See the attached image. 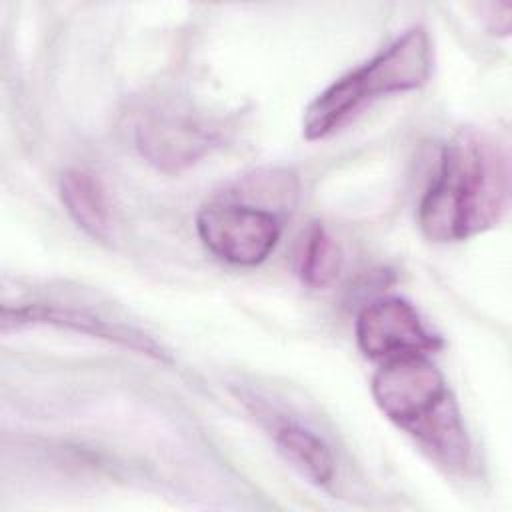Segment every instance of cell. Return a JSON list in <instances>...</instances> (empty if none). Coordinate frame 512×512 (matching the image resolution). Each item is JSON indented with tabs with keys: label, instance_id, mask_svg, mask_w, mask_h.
Wrapping results in <instances>:
<instances>
[{
	"label": "cell",
	"instance_id": "8fae6325",
	"mask_svg": "<svg viewBox=\"0 0 512 512\" xmlns=\"http://www.w3.org/2000/svg\"><path fill=\"white\" fill-rule=\"evenodd\" d=\"M480 10L486 14L482 16L486 20V26L492 34H500V36H508L510 34V2H490L480 6Z\"/></svg>",
	"mask_w": 512,
	"mask_h": 512
},
{
	"label": "cell",
	"instance_id": "9c48e42d",
	"mask_svg": "<svg viewBox=\"0 0 512 512\" xmlns=\"http://www.w3.org/2000/svg\"><path fill=\"white\" fill-rule=\"evenodd\" d=\"M58 194L64 210L80 230L94 240H108L112 214L98 176L84 168H68L60 176Z\"/></svg>",
	"mask_w": 512,
	"mask_h": 512
},
{
	"label": "cell",
	"instance_id": "6da1fadb",
	"mask_svg": "<svg viewBox=\"0 0 512 512\" xmlns=\"http://www.w3.org/2000/svg\"><path fill=\"white\" fill-rule=\"evenodd\" d=\"M510 206V152L500 134L466 126L440 150L438 170L418 204V228L436 244L494 228Z\"/></svg>",
	"mask_w": 512,
	"mask_h": 512
},
{
	"label": "cell",
	"instance_id": "5b68a950",
	"mask_svg": "<svg viewBox=\"0 0 512 512\" xmlns=\"http://www.w3.org/2000/svg\"><path fill=\"white\" fill-rule=\"evenodd\" d=\"M224 140V126L188 106H160L142 112L134 126L140 156L166 174L182 172Z\"/></svg>",
	"mask_w": 512,
	"mask_h": 512
},
{
	"label": "cell",
	"instance_id": "30bf717a",
	"mask_svg": "<svg viewBox=\"0 0 512 512\" xmlns=\"http://www.w3.org/2000/svg\"><path fill=\"white\" fill-rule=\"evenodd\" d=\"M340 248L322 222H312L302 236L298 252V276L308 288L320 290L338 276Z\"/></svg>",
	"mask_w": 512,
	"mask_h": 512
},
{
	"label": "cell",
	"instance_id": "7a4b0ae2",
	"mask_svg": "<svg viewBox=\"0 0 512 512\" xmlns=\"http://www.w3.org/2000/svg\"><path fill=\"white\" fill-rule=\"evenodd\" d=\"M370 394L378 410L406 432L438 466L466 472L472 444L444 374L428 354L384 360L372 376Z\"/></svg>",
	"mask_w": 512,
	"mask_h": 512
},
{
	"label": "cell",
	"instance_id": "277c9868",
	"mask_svg": "<svg viewBox=\"0 0 512 512\" xmlns=\"http://www.w3.org/2000/svg\"><path fill=\"white\" fill-rule=\"evenodd\" d=\"M194 228L204 248L218 260L258 266L276 250L282 218L266 206L226 198L204 204L196 212Z\"/></svg>",
	"mask_w": 512,
	"mask_h": 512
},
{
	"label": "cell",
	"instance_id": "52a82bcc",
	"mask_svg": "<svg viewBox=\"0 0 512 512\" xmlns=\"http://www.w3.org/2000/svg\"><path fill=\"white\" fill-rule=\"evenodd\" d=\"M2 330H16L26 326H52L76 334H86L90 338L104 340L108 344H116L120 348H126L130 352H136L140 356L152 358L156 362H172L166 348L156 342L150 334L116 322L102 318L98 314L78 310L72 306H58V304H40V302H28L20 306H2Z\"/></svg>",
	"mask_w": 512,
	"mask_h": 512
},
{
	"label": "cell",
	"instance_id": "8992f818",
	"mask_svg": "<svg viewBox=\"0 0 512 512\" xmlns=\"http://www.w3.org/2000/svg\"><path fill=\"white\" fill-rule=\"evenodd\" d=\"M354 338L358 350L370 360H390L406 354H430L444 346L418 310L400 296H382L356 316Z\"/></svg>",
	"mask_w": 512,
	"mask_h": 512
},
{
	"label": "cell",
	"instance_id": "3957f363",
	"mask_svg": "<svg viewBox=\"0 0 512 512\" xmlns=\"http://www.w3.org/2000/svg\"><path fill=\"white\" fill-rule=\"evenodd\" d=\"M434 72V46L424 26L404 30L364 64L328 84L302 114L306 140H324L382 96L422 88Z\"/></svg>",
	"mask_w": 512,
	"mask_h": 512
},
{
	"label": "cell",
	"instance_id": "ba28073f",
	"mask_svg": "<svg viewBox=\"0 0 512 512\" xmlns=\"http://www.w3.org/2000/svg\"><path fill=\"white\" fill-rule=\"evenodd\" d=\"M272 442L280 456L310 484L330 486L336 476V460L330 446L310 428L292 422L280 420L270 428Z\"/></svg>",
	"mask_w": 512,
	"mask_h": 512
}]
</instances>
